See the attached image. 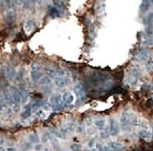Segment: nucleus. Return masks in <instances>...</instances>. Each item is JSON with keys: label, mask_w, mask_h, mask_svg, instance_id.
<instances>
[{"label": "nucleus", "mask_w": 153, "mask_h": 151, "mask_svg": "<svg viewBox=\"0 0 153 151\" xmlns=\"http://www.w3.org/2000/svg\"><path fill=\"white\" fill-rule=\"evenodd\" d=\"M137 123L138 119L134 113L128 110V109L122 112L120 117V128L122 131H129L133 126L137 125Z\"/></svg>", "instance_id": "obj_1"}, {"label": "nucleus", "mask_w": 153, "mask_h": 151, "mask_svg": "<svg viewBox=\"0 0 153 151\" xmlns=\"http://www.w3.org/2000/svg\"><path fill=\"white\" fill-rule=\"evenodd\" d=\"M8 89L14 101V107H12V109L14 110V112H18L20 110V105L22 103V96H21L20 90L17 89L16 87H14V86H9Z\"/></svg>", "instance_id": "obj_2"}, {"label": "nucleus", "mask_w": 153, "mask_h": 151, "mask_svg": "<svg viewBox=\"0 0 153 151\" xmlns=\"http://www.w3.org/2000/svg\"><path fill=\"white\" fill-rule=\"evenodd\" d=\"M140 77V70L137 67H133L128 71L125 78V82L130 86H134L138 81V78Z\"/></svg>", "instance_id": "obj_3"}, {"label": "nucleus", "mask_w": 153, "mask_h": 151, "mask_svg": "<svg viewBox=\"0 0 153 151\" xmlns=\"http://www.w3.org/2000/svg\"><path fill=\"white\" fill-rule=\"evenodd\" d=\"M30 77L32 81L34 83H38L40 82V78H42V68L38 63H33L31 65V70H30Z\"/></svg>", "instance_id": "obj_4"}, {"label": "nucleus", "mask_w": 153, "mask_h": 151, "mask_svg": "<svg viewBox=\"0 0 153 151\" xmlns=\"http://www.w3.org/2000/svg\"><path fill=\"white\" fill-rule=\"evenodd\" d=\"M50 105L54 111H61L63 109L62 95L59 93H55L50 99Z\"/></svg>", "instance_id": "obj_5"}, {"label": "nucleus", "mask_w": 153, "mask_h": 151, "mask_svg": "<svg viewBox=\"0 0 153 151\" xmlns=\"http://www.w3.org/2000/svg\"><path fill=\"white\" fill-rule=\"evenodd\" d=\"M126 149L125 146L119 142L112 141L107 143L102 146V151H124Z\"/></svg>", "instance_id": "obj_6"}, {"label": "nucleus", "mask_w": 153, "mask_h": 151, "mask_svg": "<svg viewBox=\"0 0 153 151\" xmlns=\"http://www.w3.org/2000/svg\"><path fill=\"white\" fill-rule=\"evenodd\" d=\"M138 135L141 139L144 140H149L152 136V133L149 131V128L147 122L143 121L141 123V129L138 131Z\"/></svg>", "instance_id": "obj_7"}, {"label": "nucleus", "mask_w": 153, "mask_h": 151, "mask_svg": "<svg viewBox=\"0 0 153 151\" xmlns=\"http://www.w3.org/2000/svg\"><path fill=\"white\" fill-rule=\"evenodd\" d=\"M75 100L74 94L72 92H66L62 94V103L64 107H69L70 105H72Z\"/></svg>", "instance_id": "obj_8"}, {"label": "nucleus", "mask_w": 153, "mask_h": 151, "mask_svg": "<svg viewBox=\"0 0 153 151\" xmlns=\"http://www.w3.org/2000/svg\"><path fill=\"white\" fill-rule=\"evenodd\" d=\"M74 92H75V93L78 96L77 102L82 103L85 98V86L83 83H80V82L77 83V84L74 86Z\"/></svg>", "instance_id": "obj_9"}, {"label": "nucleus", "mask_w": 153, "mask_h": 151, "mask_svg": "<svg viewBox=\"0 0 153 151\" xmlns=\"http://www.w3.org/2000/svg\"><path fill=\"white\" fill-rule=\"evenodd\" d=\"M109 133L111 136H115L119 133V124L117 122V120L115 118L110 119V129Z\"/></svg>", "instance_id": "obj_10"}, {"label": "nucleus", "mask_w": 153, "mask_h": 151, "mask_svg": "<svg viewBox=\"0 0 153 151\" xmlns=\"http://www.w3.org/2000/svg\"><path fill=\"white\" fill-rule=\"evenodd\" d=\"M6 20L8 22L10 25L14 24V22H16V11L14 9H8L6 12Z\"/></svg>", "instance_id": "obj_11"}, {"label": "nucleus", "mask_w": 153, "mask_h": 151, "mask_svg": "<svg viewBox=\"0 0 153 151\" xmlns=\"http://www.w3.org/2000/svg\"><path fill=\"white\" fill-rule=\"evenodd\" d=\"M151 53L148 51H141L135 56V59L138 62H148L150 59Z\"/></svg>", "instance_id": "obj_12"}, {"label": "nucleus", "mask_w": 153, "mask_h": 151, "mask_svg": "<svg viewBox=\"0 0 153 151\" xmlns=\"http://www.w3.org/2000/svg\"><path fill=\"white\" fill-rule=\"evenodd\" d=\"M54 79H55V85H57V87H59V88H63V87H65L69 83V78L67 77V75L59 76V77H57Z\"/></svg>", "instance_id": "obj_13"}, {"label": "nucleus", "mask_w": 153, "mask_h": 151, "mask_svg": "<svg viewBox=\"0 0 153 151\" xmlns=\"http://www.w3.org/2000/svg\"><path fill=\"white\" fill-rule=\"evenodd\" d=\"M5 76L9 80H13L16 77V70L13 66L9 65L5 69Z\"/></svg>", "instance_id": "obj_14"}, {"label": "nucleus", "mask_w": 153, "mask_h": 151, "mask_svg": "<svg viewBox=\"0 0 153 151\" xmlns=\"http://www.w3.org/2000/svg\"><path fill=\"white\" fill-rule=\"evenodd\" d=\"M32 113H33V111H32V104L30 103V104H28L27 107H25L24 112L21 114L22 119H29V118L31 117Z\"/></svg>", "instance_id": "obj_15"}, {"label": "nucleus", "mask_w": 153, "mask_h": 151, "mask_svg": "<svg viewBox=\"0 0 153 151\" xmlns=\"http://www.w3.org/2000/svg\"><path fill=\"white\" fill-rule=\"evenodd\" d=\"M93 124L94 126L100 131H102L105 127V119L102 118H97L93 120Z\"/></svg>", "instance_id": "obj_16"}, {"label": "nucleus", "mask_w": 153, "mask_h": 151, "mask_svg": "<svg viewBox=\"0 0 153 151\" xmlns=\"http://www.w3.org/2000/svg\"><path fill=\"white\" fill-rule=\"evenodd\" d=\"M3 95H4L6 104H8L10 107H14V101H13V98H12V94H10L9 89H7V90H5L4 94H3Z\"/></svg>", "instance_id": "obj_17"}, {"label": "nucleus", "mask_w": 153, "mask_h": 151, "mask_svg": "<svg viewBox=\"0 0 153 151\" xmlns=\"http://www.w3.org/2000/svg\"><path fill=\"white\" fill-rule=\"evenodd\" d=\"M35 28V22L33 19H27L25 21V29L27 32H32L33 29Z\"/></svg>", "instance_id": "obj_18"}, {"label": "nucleus", "mask_w": 153, "mask_h": 151, "mask_svg": "<svg viewBox=\"0 0 153 151\" xmlns=\"http://www.w3.org/2000/svg\"><path fill=\"white\" fill-rule=\"evenodd\" d=\"M31 104H32V111H33V113H34V112L39 111L46 103L42 100H36Z\"/></svg>", "instance_id": "obj_19"}, {"label": "nucleus", "mask_w": 153, "mask_h": 151, "mask_svg": "<svg viewBox=\"0 0 153 151\" xmlns=\"http://www.w3.org/2000/svg\"><path fill=\"white\" fill-rule=\"evenodd\" d=\"M48 12H49L50 17H52V18H58V17L61 16L60 10H59L57 7H55V6L49 7V10H48Z\"/></svg>", "instance_id": "obj_20"}, {"label": "nucleus", "mask_w": 153, "mask_h": 151, "mask_svg": "<svg viewBox=\"0 0 153 151\" xmlns=\"http://www.w3.org/2000/svg\"><path fill=\"white\" fill-rule=\"evenodd\" d=\"M20 92H21V96H22V101H27L28 95H29V92L27 90V89L25 88V85H21L20 86Z\"/></svg>", "instance_id": "obj_21"}, {"label": "nucleus", "mask_w": 153, "mask_h": 151, "mask_svg": "<svg viewBox=\"0 0 153 151\" xmlns=\"http://www.w3.org/2000/svg\"><path fill=\"white\" fill-rule=\"evenodd\" d=\"M39 83H40V85L44 86V87L50 86V84L52 83V78L49 77V76H43V77L40 78Z\"/></svg>", "instance_id": "obj_22"}, {"label": "nucleus", "mask_w": 153, "mask_h": 151, "mask_svg": "<svg viewBox=\"0 0 153 151\" xmlns=\"http://www.w3.org/2000/svg\"><path fill=\"white\" fill-rule=\"evenodd\" d=\"M150 1H142L141 2V5H140V11L142 13H145L148 12V10L149 9V7H150Z\"/></svg>", "instance_id": "obj_23"}, {"label": "nucleus", "mask_w": 153, "mask_h": 151, "mask_svg": "<svg viewBox=\"0 0 153 151\" xmlns=\"http://www.w3.org/2000/svg\"><path fill=\"white\" fill-rule=\"evenodd\" d=\"M28 139H29V142L32 143V144H37L38 145L39 144V142H40V137H39V135L37 134L35 131H33V133H29L28 135Z\"/></svg>", "instance_id": "obj_24"}, {"label": "nucleus", "mask_w": 153, "mask_h": 151, "mask_svg": "<svg viewBox=\"0 0 153 151\" xmlns=\"http://www.w3.org/2000/svg\"><path fill=\"white\" fill-rule=\"evenodd\" d=\"M32 148V143L30 142H24L23 144H22V149H23V151H28L30 150Z\"/></svg>", "instance_id": "obj_25"}, {"label": "nucleus", "mask_w": 153, "mask_h": 151, "mask_svg": "<svg viewBox=\"0 0 153 151\" xmlns=\"http://www.w3.org/2000/svg\"><path fill=\"white\" fill-rule=\"evenodd\" d=\"M145 22L148 24H153V12H150L148 13L147 16L145 18Z\"/></svg>", "instance_id": "obj_26"}, {"label": "nucleus", "mask_w": 153, "mask_h": 151, "mask_svg": "<svg viewBox=\"0 0 153 151\" xmlns=\"http://www.w3.org/2000/svg\"><path fill=\"white\" fill-rule=\"evenodd\" d=\"M22 3L24 4L23 6H24L25 9H29V7H32L31 4H34L35 2H32V1H23Z\"/></svg>", "instance_id": "obj_27"}, {"label": "nucleus", "mask_w": 153, "mask_h": 151, "mask_svg": "<svg viewBox=\"0 0 153 151\" xmlns=\"http://www.w3.org/2000/svg\"><path fill=\"white\" fill-rule=\"evenodd\" d=\"M50 135H51V133H44L43 135H42V141L43 142V143H46L47 141H49V139H50Z\"/></svg>", "instance_id": "obj_28"}, {"label": "nucleus", "mask_w": 153, "mask_h": 151, "mask_svg": "<svg viewBox=\"0 0 153 151\" xmlns=\"http://www.w3.org/2000/svg\"><path fill=\"white\" fill-rule=\"evenodd\" d=\"M100 136H102V138H106L108 136H110V133H109V131H102Z\"/></svg>", "instance_id": "obj_29"}, {"label": "nucleus", "mask_w": 153, "mask_h": 151, "mask_svg": "<svg viewBox=\"0 0 153 151\" xmlns=\"http://www.w3.org/2000/svg\"><path fill=\"white\" fill-rule=\"evenodd\" d=\"M80 148H81V146L80 145H78V144L72 145V150H78V149H80Z\"/></svg>", "instance_id": "obj_30"}, {"label": "nucleus", "mask_w": 153, "mask_h": 151, "mask_svg": "<svg viewBox=\"0 0 153 151\" xmlns=\"http://www.w3.org/2000/svg\"><path fill=\"white\" fill-rule=\"evenodd\" d=\"M88 146H89V148H93V146H95V141H94V139H91V140L89 141Z\"/></svg>", "instance_id": "obj_31"}, {"label": "nucleus", "mask_w": 153, "mask_h": 151, "mask_svg": "<svg viewBox=\"0 0 153 151\" xmlns=\"http://www.w3.org/2000/svg\"><path fill=\"white\" fill-rule=\"evenodd\" d=\"M76 131H77V133H82V131H83V125H82V124L78 125L76 127Z\"/></svg>", "instance_id": "obj_32"}, {"label": "nucleus", "mask_w": 153, "mask_h": 151, "mask_svg": "<svg viewBox=\"0 0 153 151\" xmlns=\"http://www.w3.org/2000/svg\"><path fill=\"white\" fill-rule=\"evenodd\" d=\"M42 145H36L35 149H36V150H40V149H42Z\"/></svg>", "instance_id": "obj_33"}, {"label": "nucleus", "mask_w": 153, "mask_h": 151, "mask_svg": "<svg viewBox=\"0 0 153 151\" xmlns=\"http://www.w3.org/2000/svg\"><path fill=\"white\" fill-rule=\"evenodd\" d=\"M7 151H16V148H7Z\"/></svg>", "instance_id": "obj_34"}, {"label": "nucleus", "mask_w": 153, "mask_h": 151, "mask_svg": "<svg viewBox=\"0 0 153 151\" xmlns=\"http://www.w3.org/2000/svg\"><path fill=\"white\" fill-rule=\"evenodd\" d=\"M3 144H4V139L0 136V146H2Z\"/></svg>", "instance_id": "obj_35"}, {"label": "nucleus", "mask_w": 153, "mask_h": 151, "mask_svg": "<svg viewBox=\"0 0 153 151\" xmlns=\"http://www.w3.org/2000/svg\"><path fill=\"white\" fill-rule=\"evenodd\" d=\"M4 4H5L4 1H0V7H2L3 6H4Z\"/></svg>", "instance_id": "obj_36"}, {"label": "nucleus", "mask_w": 153, "mask_h": 151, "mask_svg": "<svg viewBox=\"0 0 153 151\" xmlns=\"http://www.w3.org/2000/svg\"><path fill=\"white\" fill-rule=\"evenodd\" d=\"M45 151H49V150H45Z\"/></svg>", "instance_id": "obj_37"}]
</instances>
